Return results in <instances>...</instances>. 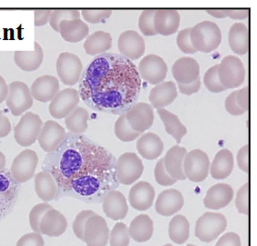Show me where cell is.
<instances>
[{"instance_id":"18","label":"cell","mask_w":257,"mask_h":246,"mask_svg":"<svg viewBox=\"0 0 257 246\" xmlns=\"http://www.w3.org/2000/svg\"><path fill=\"white\" fill-rule=\"evenodd\" d=\"M109 236V227L103 217L95 214L86 222L84 241L87 246H106Z\"/></svg>"},{"instance_id":"12","label":"cell","mask_w":257,"mask_h":246,"mask_svg":"<svg viewBox=\"0 0 257 246\" xmlns=\"http://www.w3.org/2000/svg\"><path fill=\"white\" fill-rule=\"evenodd\" d=\"M56 69L62 83L67 86H74L80 79L83 66L77 55L63 52L58 57Z\"/></svg>"},{"instance_id":"6","label":"cell","mask_w":257,"mask_h":246,"mask_svg":"<svg viewBox=\"0 0 257 246\" xmlns=\"http://www.w3.org/2000/svg\"><path fill=\"white\" fill-rule=\"evenodd\" d=\"M218 77L226 89L241 86L245 79V69L242 60L235 56L224 57L218 64Z\"/></svg>"},{"instance_id":"9","label":"cell","mask_w":257,"mask_h":246,"mask_svg":"<svg viewBox=\"0 0 257 246\" xmlns=\"http://www.w3.org/2000/svg\"><path fill=\"white\" fill-rule=\"evenodd\" d=\"M20 191V184L13 180L9 169L0 171V221L15 208Z\"/></svg>"},{"instance_id":"57","label":"cell","mask_w":257,"mask_h":246,"mask_svg":"<svg viewBox=\"0 0 257 246\" xmlns=\"http://www.w3.org/2000/svg\"><path fill=\"white\" fill-rule=\"evenodd\" d=\"M248 96H249V91H248L247 86H245L244 88L238 90L237 95H236L237 104L244 112L247 111L248 108H249V98H248Z\"/></svg>"},{"instance_id":"58","label":"cell","mask_w":257,"mask_h":246,"mask_svg":"<svg viewBox=\"0 0 257 246\" xmlns=\"http://www.w3.org/2000/svg\"><path fill=\"white\" fill-rule=\"evenodd\" d=\"M11 132V123L2 110H0V138H5Z\"/></svg>"},{"instance_id":"27","label":"cell","mask_w":257,"mask_h":246,"mask_svg":"<svg viewBox=\"0 0 257 246\" xmlns=\"http://www.w3.org/2000/svg\"><path fill=\"white\" fill-rule=\"evenodd\" d=\"M67 227L68 221L66 217L54 208L46 212L40 221L41 233L47 236H60L66 231Z\"/></svg>"},{"instance_id":"51","label":"cell","mask_w":257,"mask_h":246,"mask_svg":"<svg viewBox=\"0 0 257 246\" xmlns=\"http://www.w3.org/2000/svg\"><path fill=\"white\" fill-rule=\"evenodd\" d=\"M44 240L41 234L36 232L27 233L20 238L17 242V246H44Z\"/></svg>"},{"instance_id":"32","label":"cell","mask_w":257,"mask_h":246,"mask_svg":"<svg viewBox=\"0 0 257 246\" xmlns=\"http://www.w3.org/2000/svg\"><path fill=\"white\" fill-rule=\"evenodd\" d=\"M233 169V156L230 150L222 149L210 164L211 176L215 180H223L231 175Z\"/></svg>"},{"instance_id":"55","label":"cell","mask_w":257,"mask_h":246,"mask_svg":"<svg viewBox=\"0 0 257 246\" xmlns=\"http://www.w3.org/2000/svg\"><path fill=\"white\" fill-rule=\"evenodd\" d=\"M178 89L181 93L183 95H193L194 93H197L198 91L201 89V79L200 77L196 80H194L192 83L189 84H178Z\"/></svg>"},{"instance_id":"37","label":"cell","mask_w":257,"mask_h":246,"mask_svg":"<svg viewBox=\"0 0 257 246\" xmlns=\"http://www.w3.org/2000/svg\"><path fill=\"white\" fill-rule=\"evenodd\" d=\"M157 112L163 121L166 133L175 139L177 144L181 143L182 139L186 135L187 129L181 122L177 115L172 113L166 108H157Z\"/></svg>"},{"instance_id":"42","label":"cell","mask_w":257,"mask_h":246,"mask_svg":"<svg viewBox=\"0 0 257 246\" xmlns=\"http://www.w3.org/2000/svg\"><path fill=\"white\" fill-rule=\"evenodd\" d=\"M80 15V10H52L49 23L52 30L60 32L59 26L60 22L64 20H79Z\"/></svg>"},{"instance_id":"60","label":"cell","mask_w":257,"mask_h":246,"mask_svg":"<svg viewBox=\"0 0 257 246\" xmlns=\"http://www.w3.org/2000/svg\"><path fill=\"white\" fill-rule=\"evenodd\" d=\"M9 93V85L6 82L5 79L0 76V103L5 101Z\"/></svg>"},{"instance_id":"38","label":"cell","mask_w":257,"mask_h":246,"mask_svg":"<svg viewBox=\"0 0 257 246\" xmlns=\"http://www.w3.org/2000/svg\"><path fill=\"white\" fill-rule=\"evenodd\" d=\"M89 114L86 108L77 107L65 118L66 128L76 135H83L88 129Z\"/></svg>"},{"instance_id":"64","label":"cell","mask_w":257,"mask_h":246,"mask_svg":"<svg viewBox=\"0 0 257 246\" xmlns=\"http://www.w3.org/2000/svg\"><path fill=\"white\" fill-rule=\"evenodd\" d=\"M187 246H196V245H193V244H188Z\"/></svg>"},{"instance_id":"56","label":"cell","mask_w":257,"mask_h":246,"mask_svg":"<svg viewBox=\"0 0 257 246\" xmlns=\"http://www.w3.org/2000/svg\"><path fill=\"white\" fill-rule=\"evenodd\" d=\"M52 10H37L34 11V24L36 27H42L50 21Z\"/></svg>"},{"instance_id":"45","label":"cell","mask_w":257,"mask_h":246,"mask_svg":"<svg viewBox=\"0 0 257 246\" xmlns=\"http://www.w3.org/2000/svg\"><path fill=\"white\" fill-rule=\"evenodd\" d=\"M156 10H144L139 18V29L145 36L153 37L157 35L154 29V17Z\"/></svg>"},{"instance_id":"21","label":"cell","mask_w":257,"mask_h":246,"mask_svg":"<svg viewBox=\"0 0 257 246\" xmlns=\"http://www.w3.org/2000/svg\"><path fill=\"white\" fill-rule=\"evenodd\" d=\"M101 202L104 213L113 221L123 220L128 213L127 200L123 194L117 190L108 192Z\"/></svg>"},{"instance_id":"23","label":"cell","mask_w":257,"mask_h":246,"mask_svg":"<svg viewBox=\"0 0 257 246\" xmlns=\"http://www.w3.org/2000/svg\"><path fill=\"white\" fill-rule=\"evenodd\" d=\"M172 72L178 84L192 83L200 76V65L196 59L183 57L174 62Z\"/></svg>"},{"instance_id":"49","label":"cell","mask_w":257,"mask_h":246,"mask_svg":"<svg viewBox=\"0 0 257 246\" xmlns=\"http://www.w3.org/2000/svg\"><path fill=\"white\" fill-rule=\"evenodd\" d=\"M191 30L192 28H187L181 30L177 35V45L181 51L185 54H194L197 52V50L193 48L192 41H191Z\"/></svg>"},{"instance_id":"7","label":"cell","mask_w":257,"mask_h":246,"mask_svg":"<svg viewBox=\"0 0 257 246\" xmlns=\"http://www.w3.org/2000/svg\"><path fill=\"white\" fill-rule=\"evenodd\" d=\"M43 121L38 114L26 112L14 129L16 142L21 147H30L39 138Z\"/></svg>"},{"instance_id":"2","label":"cell","mask_w":257,"mask_h":246,"mask_svg":"<svg viewBox=\"0 0 257 246\" xmlns=\"http://www.w3.org/2000/svg\"><path fill=\"white\" fill-rule=\"evenodd\" d=\"M79 82V98L93 110L105 113L127 112L142 89L136 65L109 52L95 57L83 69Z\"/></svg>"},{"instance_id":"1","label":"cell","mask_w":257,"mask_h":246,"mask_svg":"<svg viewBox=\"0 0 257 246\" xmlns=\"http://www.w3.org/2000/svg\"><path fill=\"white\" fill-rule=\"evenodd\" d=\"M115 163L105 148L84 135L69 133L56 151L47 154L42 170L54 178L57 195L98 203L119 186Z\"/></svg>"},{"instance_id":"52","label":"cell","mask_w":257,"mask_h":246,"mask_svg":"<svg viewBox=\"0 0 257 246\" xmlns=\"http://www.w3.org/2000/svg\"><path fill=\"white\" fill-rule=\"evenodd\" d=\"M238 90L232 91V93L228 96L226 99H225V109L228 113L231 114L232 116H239L244 113V111L242 110V108L239 107V105L236 101V95H237Z\"/></svg>"},{"instance_id":"29","label":"cell","mask_w":257,"mask_h":246,"mask_svg":"<svg viewBox=\"0 0 257 246\" xmlns=\"http://www.w3.org/2000/svg\"><path fill=\"white\" fill-rule=\"evenodd\" d=\"M164 145L162 139L153 133H144L137 141V151L146 160H155L163 153Z\"/></svg>"},{"instance_id":"5","label":"cell","mask_w":257,"mask_h":246,"mask_svg":"<svg viewBox=\"0 0 257 246\" xmlns=\"http://www.w3.org/2000/svg\"><path fill=\"white\" fill-rule=\"evenodd\" d=\"M115 169L118 182L130 185L141 178L144 167L142 159L136 153H125L116 160Z\"/></svg>"},{"instance_id":"15","label":"cell","mask_w":257,"mask_h":246,"mask_svg":"<svg viewBox=\"0 0 257 246\" xmlns=\"http://www.w3.org/2000/svg\"><path fill=\"white\" fill-rule=\"evenodd\" d=\"M125 114L130 126L141 134L151 128L154 123V108L145 102L134 104Z\"/></svg>"},{"instance_id":"41","label":"cell","mask_w":257,"mask_h":246,"mask_svg":"<svg viewBox=\"0 0 257 246\" xmlns=\"http://www.w3.org/2000/svg\"><path fill=\"white\" fill-rule=\"evenodd\" d=\"M130 240L128 228L123 222H117L109 231V246H128Z\"/></svg>"},{"instance_id":"36","label":"cell","mask_w":257,"mask_h":246,"mask_svg":"<svg viewBox=\"0 0 257 246\" xmlns=\"http://www.w3.org/2000/svg\"><path fill=\"white\" fill-rule=\"evenodd\" d=\"M130 236L138 242L147 241L154 233V221L147 214L135 217L128 227Z\"/></svg>"},{"instance_id":"22","label":"cell","mask_w":257,"mask_h":246,"mask_svg":"<svg viewBox=\"0 0 257 246\" xmlns=\"http://www.w3.org/2000/svg\"><path fill=\"white\" fill-rule=\"evenodd\" d=\"M184 204L182 192L175 189H168L161 192L155 202V210L162 216H171L178 212Z\"/></svg>"},{"instance_id":"10","label":"cell","mask_w":257,"mask_h":246,"mask_svg":"<svg viewBox=\"0 0 257 246\" xmlns=\"http://www.w3.org/2000/svg\"><path fill=\"white\" fill-rule=\"evenodd\" d=\"M5 101L14 116L23 115L33 106L30 89L22 81H13L9 85V93Z\"/></svg>"},{"instance_id":"39","label":"cell","mask_w":257,"mask_h":246,"mask_svg":"<svg viewBox=\"0 0 257 246\" xmlns=\"http://www.w3.org/2000/svg\"><path fill=\"white\" fill-rule=\"evenodd\" d=\"M169 237L178 244H183L190 235V223L187 218L182 214L173 217L169 223Z\"/></svg>"},{"instance_id":"54","label":"cell","mask_w":257,"mask_h":246,"mask_svg":"<svg viewBox=\"0 0 257 246\" xmlns=\"http://www.w3.org/2000/svg\"><path fill=\"white\" fill-rule=\"evenodd\" d=\"M215 246H241V239L235 232H227L218 240Z\"/></svg>"},{"instance_id":"35","label":"cell","mask_w":257,"mask_h":246,"mask_svg":"<svg viewBox=\"0 0 257 246\" xmlns=\"http://www.w3.org/2000/svg\"><path fill=\"white\" fill-rule=\"evenodd\" d=\"M112 38L108 32L102 30L89 35L84 42L85 52L90 56H99L106 53L111 48Z\"/></svg>"},{"instance_id":"3","label":"cell","mask_w":257,"mask_h":246,"mask_svg":"<svg viewBox=\"0 0 257 246\" xmlns=\"http://www.w3.org/2000/svg\"><path fill=\"white\" fill-rule=\"evenodd\" d=\"M190 38L193 48L197 51L210 53L221 44L222 32L217 24L205 20L192 28Z\"/></svg>"},{"instance_id":"46","label":"cell","mask_w":257,"mask_h":246,"mask_svg":"<svg viewBox=\"0 0 257 246\" xmlns=\"http://www.w3.org/2000/svg\"><path fill=\"white\" fill-rule=\"evenodd\" d=\"M96 213L90 210H84L79 212V214L75 218L72 229L74 231L75 235L79 238L80 241H84V231L86 222L91 216L95 215Z\"/></svg>"},{"instance_id":"30","label":"cell","mask_w":257,"mask_h":246,"mask_svg":"<svg viewBox=\"0 0 257 246\" xmlns=\"http://www.w3.org/2000/svg\"><path fill=\"white\" fill-rule=\"evenodd\" d=\"M60 33L62 39L70 43H78L86 39L89 33V28L83 20H64L60 22Z\"/></svg>"},{"instance_id":"53","label":"cell","mask_w":257,"mask_h":246,"mask_svg":"<svg viewBox=\"0 0 257 246\" xmlns=\"http://www.w3.org/2000/svg\"><path fill=\"white\" fill-rule=\"evenodd\" d=\"M237 164L242 172H249V146L245 144L242 146L237 153Z\"/></svg>"},{"instance_id":"20","label":"cell","mask_w":257,"mask_h":246,"mask_svg":"<svg viewBox=\"0 0 257 246\" xmlns=\"http://www.w3.org/2000/svg\"><path fill=\"white\" fill-rule=\"evenodd\" d=\"M155 191L153 185L147 182H139L131 188L128 202L137 211H146L154 202Z\"/></svg>"},{"instance_id":"63","label":"cell","mask_w":257,"mask_h":246,"mask_svg":"<svg viewBox=\"0 0 257 246\" xmlns=\"http://www.w3.org/2000/svg\"><path fill=\"white\" fill-rule=\"evenodd\" d=\"M163 246H173V245H172V244H165V245H163Z\"/></svg>"},{"instance_id":"28","label":"cell","mask_w":257,"mask_h":246,"mask_svg":"<svg viewBox=\"0 0 257 246\" xmlns=\"http://www.w3.org/2000/svg\"><path fill=\"white\" fill-rule=\"evenodd\" d=\"M187 153L185 148L175 145L169 150L164 159V166L169 174L177 181H183L186 177L183 172V160Z\"/></svg>"},{"instance_id":"59","label":"cell","mask_w":257,"mask_h":246,"mask_svg":"<svg viewBox=\"0 0 257 246\" xmlns=\"http://www.w3.org/2000/svg\"><path fill=\"white\" fill-rule=\"evenodd\" d=\"M249 15L248 9H229L227 10V17L234 20H242L247 19Z\"/></svg>"},{"instance_id":"11","label":"cell","mask_w":257,"mask_h":246,"mask_svg":"<svg viewBox=\"0 0 257 246\" xmlns=\"http://www.w3.org/2000/svg\"><path fill=\"white\" fill-rule=\"evenodd\" d=\"M39 158L36 152L26 149L14 159L10 174L17 183L21 184L29 182L35 176V171L38 166Z\"/></svg>"},{"instance_id":"26","label":"cell","mask_w":257,"mask_h":246,"mask_svg":"<svg viewBox=\"0 0 257 246\" xmlns=\"http://www.w3.org/2000/svg\"><path fill=\"white\" fill-rule=\"evenodd\" d=\"M178 96L177 86L173 81H163L151 90L149 100L153 108H164L173 103Z\"/></svg>"},{"instance_id":"34","label":"cell","mask_w":257,"mask_h":246,"mask_svg":"<svg viewBox=\"0 0 257 246\" xmlns=\"http://www.w3.org/2000/svg\"><path fill=\"white\" fill-rule=\"evenodd\" d=\"M35 191L38 197L44 202H49L57 198L58 186L54 178L49 172L37 173L34 176Z\"/></svg>"},{"instance_id":"31","label":"cell","mask_w":257,"mask_h":246,"mask_svg":"<svg viewBox=\"0 0 257 246\" xmlns=\"http://www.w3.org/2000/svg\"><path fill=\"white\" fill-rule=\"evenodd\" d=\"M44 59L43 49L38 42H35L33 51H15L14 60L20 69L31 72L40 68Z\"/></svg>"},{"instance_id":"17","label":"cell","mask_w":257,"mask_h":246,"mask_svg":"<svg viewBox=\"0 0 257 246\" xmlns=\"http://www.w3.org/2000/svg\"><path fill=\"white\" fill-rule=\"evenodd\" d=\"M67 133L65 129L54 120H47L39 135V143L41 149L47 153L56 151L66 138Z\"/></svg>"},{"instance_id":"40","label":"cell","mask_w":257,"mask_h":246,"mask_svg":"<svg viewBox=\"0 0 257 246\" xmlns=\"http://www.w3.org/2000/svg\"><path fill=\"white\" fill-rule=\"evenodd\" d=\"M114 132H115L116 137L119 139V141L124 142V143L133 142L142 135L141 133H136L130 126L125 113L121 114L119 118H117V120L115 122V126H114Z\"/></svg>"},{"instance_id":"48","label":"cell","mask_w":257,"mask_h":246,"mask_svg":"<svg viewBox=\"0 0 257 246\" xmlns=\"http://www.w3.org/2000/svg\"><path fill=\"white\" fill-rule=\"evenodd\" d=\"M111 13V10H82L80 11L85 21L91 24H98L109 19Z\"/></svg>"},{"instance_id":"62","label":"cell","mask_w":257,"mask_h":246,"mask_svg":"<svg viewBox=\"0 0 257 246\" xmlns=\"http://www.w3.org/2000/svg\"><path fill=\"white\" fill-rule=\"evenodd\" d=\"M6 166V156L3 153L0 152V171L5 169Z\"/></svg>"},{"instance_id":"13","label":"cell","mask_w":257,"mask_h":246,"mask_svg":"<svg viewBox=\"0 0 257 246\" xmlns=\"http://www.w3.org/2000/svg\"><path fill=\"white\" fill-rule=\"evenodd\" d=\"M139 75L148 83L153 85L163 82L166 78L168 68L163 58L158 55L150 54L144 57L139 63Z\"/></svg>"},{"instance_id":"19","label":"cell","mask_w":257,"mask_h":246,"mask_svg":"<svg viewBox=\"0 0 257 246\" xmlns=\"http://www.w3.org/2000/svg\"><path fill=\"white\" fill-rule=\"evenodd\" d=\"M60 91V81L54 76L44 75L35 79L30 87L32 98L40 102L51 101Z\"/></svg>"},{"instance_id":"43","label":"cell","mask_w":257,"mask_h":246,"mask_svg":"<svg viewBox=\"0 0 257 246\" xmlns=\"http://www.w3.org/2000/svg\"><path fill=\"white\" fill-rule=\"evenodd\" d=\"M51 209L52 206L48 202H42L40 204H37L31 209L30 212V224L32 231L36 233L42 234L40 230V221L46 214V212Z\"/></svg>"},{"instance_id":"47","label":"cell","mask_w":257,"mask_h":246,"mask_svg":"<svg viewBox=\"0 0 257 246\" xmlns=\"http://www.w3.org/2000/svg\"><path fill=\"white\" fill-rule=\"evenodd\" d=\"M154 177L156 182L162 186H171L177 182V180L173 179L166 171L163 158L159 160L158 163L154 168Z\"/></svg>"},{"instance_id":"4","label":"cell","mask_w":257,"mask_h":246,"mask_svg":"<svg viewBox=\"0 0 257 246\" xmlns=\"http://www.w3.org/2000/svg\"><path fill=\"white\" fill-rule=\"evenodd\" d=\"M227 226L226 218L219 212H205L195 224V236L204 242H210L220 236Z\"/></svg>"},{"instance_id":"44","label":"cell","mask_w":257,"mask_h":246,"mask_svg":"<svg viewBox=\"0 0 257 246\" xmlns=\"http://www.w3.org/2000/svg\"><path fill=\"white\" fill-rule=\"evenodd\" d=\"M203 83L205 85L206 89L213 93H219L226 90L220 82V79L218 77V64L214 65L207 69L203 77Z\"/></svg>"},{"instance_id":"33","label":"cell","mask_w":257,"mask_h":246,"mask_svg":"<svg viewBox=\"0 0 257 246\" xmlns=\"http://www.w3.org/2000/svg\"><path fill=\"white\" fill-rule=\"evenodd\" d=\"M229 46L237 55H244L249 49V33L247 26L242 22H237L232 25L228 35Z\"/></svg>"},{"instance_id":"61","label":"cell","mask_w":257,"mask_h":246,"mask_svg":"<svg viewBox=\"0 0 257 246\" xmlns=\"http://www.w3.org/2000/svg\"><path fill=\"white\" fill-rule=\"evenodd\" d=\"M207 13L209 15L213 16L216 19H224L227 18V10H207Z\"/></svg>"},{"instance_id":"16","label":"cell","mask_w":257,"mask_h":246,"mask_svg":"<svg viewBox=\"0 0 257 246\" xmlns=\"http://www.w3.org/2000/svg\"><path fill=\"white\" fill-rule=\"evenodd\" d=\"M118 49L122 57L131 61L139 59L145 52L144 38L135 30H126L119 35Z\"/></svg>"},{"instance_id":"25","label":"cell","mask_w":257,"mask_h":246,"mask_svg":"<svg viewBox=\"0 0 257 246\" xmlns=\"http://www.w3.org/2000/svg\"><path fill=\"white\" fill-rule=\"evenodd\" d=\"M180 13L174 10H156L154 17V29L162 36H170L178 31L180 27Z\"/></svg>"},{"instance_id":"24","label":"cell","mask_w":257,"mask_h":246,"mask_svg":"<svg viewBox=\"0 0 257 246\" xmlns=\"http://www.w3.org/2000/svg\"><path fill=\"white\" fill-rule=\"evenodd\" d=\"M233 197L232 188L226 183H217L208 190L203 204L210 210H220L227 206Z\"/></svg>"},{"instance_id":"14","label":"cell","mask_w":257,"mask_h":246,"mask_svg":"<svg viewBox=\"0 0 257 246\" xmlns=\"http://www.w3.org/2000/svg\"><path fill=\"white\" fill-rule=\"evenodd\" d=\"M79 94L73 88L60 90L50 101L49 110L53 118H65L79 103Z\"/></svg>"},{"instance_id":"50","label":"cell","mask_w":257,"mask_h":246,"mask_svg":"<svg viewBox=\"0 0 257 246\" xmlns=\"http://www.w3.org/2000/svg\"><path fill=\"white\" fill-rule=\"evenodd\" d=\"M248 195H249V184L246 182L242 187L239 189L235 199V206L238 212L244 215L249 213V203H248Z\"/></svg>"},{"instance_id":"8","label":"cell","mask_w":257,"mask_h":246,"mask_svg":"<svg viewBox=\"0 0 257 246\" xmlns=\"http://www.w3.org/2000/svg\"><path fill=\"white\" fill-rule=\"evenodd\" d=\"M210 160L202 150H193L186 153L183 160V172L185 177L193 182H203L209 175Z\"/></svg>"}]
</instances>
